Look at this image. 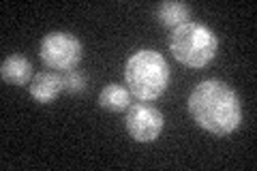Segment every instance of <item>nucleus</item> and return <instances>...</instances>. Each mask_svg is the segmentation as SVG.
<instances>
[{"mask_svg": "<svg viewBox=\"0 0 257 171\" xmlns=\"http://www.w3.org/2000/svg\"><path fill=\"white\" fill-rule=\"evenodd\" d=\"M189 113L204 131L214 137L234 133L242 122V107L234 88L219 79H206L189 94Z\"/></svg>", "mask_w": 257, "mask_h": 171, "instance_id": "nucleus-1", "label": "nucleus"}, {"mask_svg": "<svg viewBox=\"0 0 257 171\" xmlns=\"http://www.w3.org/2000/svg\"><path fill=\"white\" fill-rule=\"evenodd\" d=\"M124 84L138 101H157L170 84V67L163 54L155 50H138L124 64Z\"/></svg>", "mask_w": 257, "mask_h": 171, "instance_id": "nucleus-2", "label": "nucleus"}, {"mask_svg": "<svg viewBox=\"0 0 257 171\" xmlns=\"http://www.w3.org/2000/svg\"><path fill=\"white\" fill-rule=\"evenodd\" d=\"M167 45L180 64L189 69H204L219 52V37L204 24L187 22L172 30Z\"/></svg>", "mask_w": 257, "mask_h": 171, "instance_id": "nucleus-3", "label": "nucleus"}, {"mask_svg": "<svg viewBox=\"0 0 257 171\" xmlns=\"http://www.w3.org/2000/svg\"><path fill=\"white\" fill-rule=\"evenodd\" d=\"M39 56L47 69L67 73L73 71L84 56L82 41L71 32H50L39 45Z\"/></svg>", "mask_w": 257, "mask_h": 171, "instance_id": "nucleus-4", "label": "nucleus"}, {"mask_svg": "<svg viewBox=\"0 0 257 171\" xmlns=\"http://www.w3.org/2000/svg\"><path fill=\"white\" fill-rule=\"evenodd\" d=\"M124 126L128 135L140 143H152L161 135L165 126V118L157 107H152L148 103H133L126 109Z\"/></svg>", "mask_w": 257, "mask_h": 171, "instance_id": "nucleus-5", "label": "nucleus"}, {"mask_svg": "<svg viewBox=\"0 0 257 171\" xmlns=\"http://www.w3.org/2000/svg\"><path fill=\"white\" fill-rule=\"evenodd\" d=\"M28 92L32 99H37L39 103L50 105L52 101H56V96L60 92H64V84H62V75L54 71H41L37 73L32 81L28 84Z\"/></svg>", "mask_w": 257, "mask_h": 171, "instance_id": "nucleus-6", "label": "nucleus"}, {"mask_svg": "<svg viewBox=\"0 0 257 171\" xmlns=\"http://www.w3.org/2000/svg\"><path fill=\"white\" fill-rule=\"evenodd\" d=\"M0 77L7 84H13V86H26L32 81V64L26 56H20V54H13L9 58H5L3 64H0Z\"/></svg>", "mask_w": 257, "mask_h": 171, "instance_id": "nucleus-7", "label": "nucleus"}, {"mask_svg": "<svg viewBox=\"0 0 257 171\" xmlns=\"http://www.w3.org/2000/svg\"><path fill=\"white\" fill-rule=\"evenodd\" d=\"M99 105L103 109H107V111H126L128 107H131V92L126 90L124 86H120V84H109L105 86L101 90L99 94Z\"/></svg>", "mask_w": 257, "mask_h": 171, "instance_id": "nucleus-8", "label": "nucleus"}, {"mask_svg": "<svg viewBox=\"0 0 257 171\" xmlns=\"http://www.w3.org/2000/svg\"><path fill=\"white\" fill-rule=\"evenodd\" d=\"M189 15H191L189 5L176 3V0H172V3H163V5L157 7V20H159V24L170 26L172 30L182 26V24H187Z\"/></svg>", "mask_w": 257, "mask_h": 171, "instance_id": "nucleus-9", "label": "nucleus"}, {"mask_svg": "<svg viewBox=\"0 0 257 171\" xmlns=\"http://www.w3.org/2000/svg\"><path fill=\"white\" fill-rule=\"evenodd\" d=\"M62 84H64V92L82 94L86 90V75L77 69L67 71V73H62Z\"/></svg>", "mask_w": 257, "mask_h": 171, "instance_id": "nucleus-10", "label": "nucleus"}]
</instances>
